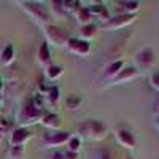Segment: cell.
Instances as JSON below:
<instances>
[{"label":"cell","instance_id":"cell-5","mask_svg":"<svg viewBox=\"0 0 159 159\" xmlns=\"http://www.w3.org/2000/svg\"><path fill=\"white\" fill-rule=\"evenodd\" d=\"M154 62H156V57L151 48H143L135 54V69L139 72L150 70L154 65Z\"/></svg>","mask_w":159,"mask_h":159},{"label":"cell","instance_id":"cell-13","mask_svg":"<svg viewBox=\"0 0 159 159\" xmlns=\"http://www.w3.org/2000/svg\"><path fill=\"white\" fill-rule=\"evenodd\" d=\"M88 10H89V13H91V16H92V18H94V16L102 18L105 22H107V21L110 19V13H108L107 7L102 5V3H94V5L88 7Z\"/></svg>","mask_w":159,"mask_h":159},{"label":"cell","instance_id":"cell-20","mask_svg":"<svg viewBox=\"0 0 159 159\" xmlns=\"http://www.w3.org/2000/svg\"><path fill=\"white\" fill-rule=\"evenodd\" d=\"M49 61H51V54H49V45L46 42H43L38 48V62L42 65H49Z\"/></svg>","mask_w":159,"mask_h":159},{"label":"cell","instance_id":"cell-7","mask_svg":"<svg viewBox=\"0 0 159 159\" xmlns=\"http://www.w3.org/2000/svg\"><path fill=\"white\" fill-rule=\"evenodd\" d=\"M135 21V15H116L115 18H110L107 22L102 24V29L105 30H116V29H123L126 25L132 24Z\"/></svg>","mask_w":159,"mask_h":159},{"label":"cell","instance_id":"cell-18","mask_svg":"<svg viewBox=\"0 0 159 159\" xmlns=\"http://www.w3.org/2000/svg\"><path fill=\"white\" fill-rule=\"evenodd\" d=\"M64 73V69L61 67V65H56V64H49L46 67V78L49 80V81H56V80H59Z\"/></svg>","mask_w":159,"mask_h":159},{"label":"cell","instance_id":"cell-8","mask_svg":"<svg viewBox=\"0 0 159 159\" xmlns=\"http://www.w3.org/2000/svg\"><path fill=\"white\" fill-rule=\"evenodd\" d=\"M65 48L69 49V52H72V54H75V56H80V57L88 56L91 52L89 42H84V40H81V38H72L70 37V40H69V43H67Z\"/></svg>","mask_w":159,"mask_h":159},{"label":"cell","instance_id":"cell-9","mask_svg":"<svg viewBox=\"0 0 159 159\" xmlns=\"http://www.w3.org/2000/svg\"><path fill=\"white\" fill-rule=\"evenodd\" d=\"M116 142L121 145V147L129 148V150H134L137 147L135 137L132 135V132L127 130V129H118L116 130Z\"/></svg>","mask_w":159,"mask_h":159},{"label":"cell","instance_id":"cell-2","mask_svg":"<svg viewBox=\"0 0 159 159\" xmlns=\"http://www.w3.org/2000/svg\"><path fill=\"white\" fill-rule=\"evenodd\" d=\"M43 30H45V35H46V43L48 45H52L56 48H65L67 46L70 37L67 35V32L64 29L57 27L54 24H48L43 27Z\"/></svg>","mask_w":159,"mask_h":159},{"label":"cell","instance_id":"cell-28","mask_svg":"<svg viewBox=\"0 0 159 159\" xmlns=\"http://www.w3.org/2000/svg\"><path fill=\"white\" fill-rule=\"evenodd\" d=\"M151 86L156 91H159V70L153 72V75H151Z\"/></svg>","mask_w":159,"mask_h":159},{"label":"cell","instance_id":"cell-22","mask_svg":"<svg viewBox=\"0 0 159 159\" xmlns=\"http://www.w3.org/2000/svg\"><path fill=\"white\" fill-rule=\"evenodd\" d=\"M49 10L51 15L56 18H62L65 15V8H64V2H57V0H51L49 2Z\"/></svg>","mask_w":159,"mask_h":159},{"label":"cell","instance_id":"cell-25","mask_svg":"<svg viewBox=\"0 0 159 159\" xmlns=\"http://www.w3.org/2000/svg\"><path fill=\"white\" fill-rule=\"evenodd\" d=\"M30 102H32L34 107H35L37 110H40V111H43L45 105H46V99H45V96H42V94H37V96H34V99H32Z\"/></svg>","mask_w":159,"mask_h":159},{"label":"cell","instance_id":"cell-16","mask_svg":"<svg viewBox=\"0 0 159 159\" xmlns=\"http://www.w3.org/2000/svg\"><path fill=\"white\" fill-rule=\"evenodd\" d=\"M118 7H121V13L119 15H135L140 10V3L139 2H119Z\"/></svg>","mask_w":159,"mask_h":159},{"label":"cell","instance_id":"cell-34","mask_svg":"<svg viewBox=\"0 0 159 159\" xmlns=\"http://www.w3.org/2000/svg\"><path fill=\"white\" fill-rule=\"evenodd\" d=\"M0 89H2V81H0Z\"/></svg>","mask_w":159,"mask_h":159},{"label":"cell","instance_id":"cell-26","mask_svg":"<svg viewBox=\"0 0 159 159\" xmlns=\"http://www.w3.org/2000/svg\"><path fill=\"white\" fill-rule=\"evenodd\" d=\"M67 145H69V151L78 153L80 150H81V139H80V137H70Z\"/></svg>","mask_w":159,"mask_h":159},{"label":"cell","instance_id":"cell-14","mask_svg":"<svg viewBox=\"0 0 159 159\" xmlns=\"http://www.w3.org/2000/svg\"><path fill=\"white\" fill-rule=\"evenodd\" d=\"M123 65H124V62L121 61V59H118V61H115V62H111L107 69H105V72H103V76L105 78H110V80H113L119 72L123 70Z\"/></svg>","mask_w":159,"mask_h":159},{"label":"cell","instance_id":"cell-31","mask_svg":"<svg viewBox=\"0 0 159 159\" xmlns=\"http://www.w3.org/2000/svg\"><path fill=\"white\" fill-rule=\"evenodd\" d=\"M156 129H157V130H159V116H157V118H156Z\"/></svg>","mask_w":159,"mask_h":159},{"label":"cell","instance_id":"cell-10","mask_svg":"<svg viewBox=\"0 0 159 159\" xmlns=\"http://www.w3.org/2000/svg\"><path fill=\"white\" fill-rule=\"evenodd\" d=\"M32 137V132L25 127H18L11 132V137H10V143L11 147H16V145H24L27 140H30Z\"/></svg>","mask_w":159,"mask_h":159},{"label":"cell","instance_id":"cell-1","mask_svg":"<svg viewBox=\"0 0 159 159\" xmlns=\"http://www.w3.org/2000/svg\"><path fill=\"white\" fill-rule=\"evenodd\" d=\"M107 126H105L102 121H97V119H89V121H84L78 126V134L80 139H86V140H102L107 135Z\"/></svg>","mask_w":159,"mask_h":159},{"label":"cell","instance_id":"cell-19","mask_svg":"<svg viewBox=\"0 0 159 159\" xmlns=\"http://www.w3.org/2000/svg\"><path fill=\"white\" fill-rule=\"evenodd\" d=\"M96 32H97V25L94 22H91V24L81 25V32H80V35H81V40L88 42V40H92L96 37Z\"/></svg>","mask_w":159,"mask_h":159},{"label":"cell","instance_id":"cell-11","mask_svg":"<svg viewBox=\"0 0 159 159\" xmlns=\"http://www.w3.org/2000/svg\"><path fill=\"white\" fill-rule=\"evenodd\" d=\"M139 75V70L135 67H126L119 72L113 80H111V84H121V83H127L130 80H134Z\"/></svg>","mask_w":159,"mask_h":159},{"label":"cell","instance_id":"cell-6","mask_svg":"<svg viewBox=\"0 0 159 159\" xmlns=\"http://www.w3.org/2000/svg\"><path fill=\"white\" fill-rule=\"evenodd\" d=\"M70 132L65 130H59V132H46L43 135L42 142L46 148H54V147H61V145H65L70 140Z\"/></svg>","mask_w":159,"mask_h":159},{"label":"cell","instance_id":"cell-30","mask_svg":"<svg viewBox=\"0 0 159 159\" xmlns=\"http://www.w3.org/2000/svg\"><path fill=\"white\" fill-rule=\"evenodd\" d=\"M51 159H65V157H64V153L62 151H56V153H52Z\"/></svg>","mask_w":159,"mask_h":159},{"label":"cell","instance_id":"cell-15","mask_svg":"<svg viewBox=\"0 0 159 159\" xmlns=\"http://www.w3.org/2000/svg\"><path fill=\"white\" fill-rule=\"evenodd\" d=\"M45 99H46V103L51 105V107H56L59 103V99H61V91L57 86H49L48 92L45 94Z\"/></svg>","mask_w":159,"mask_h":159},{"label":"cell","instance_id":"cell-24","mask_svg":"<svg viewBox=\"0 0 159 159\" xmlns=\"http://www.w3.org/2000/svg\"><path fill=\"white\" fill-rule=\"evenodd\" d=\"M25 153L24 145H16V147H10L8 150V157L10 159H21Z\"/></svg>","mask_w":159,"mask_h":159},{"label":"cell","instance_id":"cell-27","mask_svg":"<svg viewBox=\"0 0 159 159\" xmlns=\"http://www.w3.org/2000/svg\"><path fill=\"white\" fill-rule=\"evenodd\" d=\"M11 129V121H8V119H5V118H0V132H7V130H10Z\"/></svg>","mask_w":159,"mask_h":159},{"label":"cell","instance_id":"cell-33","mask_svg":"<svg viewBox=\"0 0 159 159\" xmlns=\"http://www.w3.org/2000/svg\"><path fill=\"white\" fill-rule=\"evenodd\" d=\"M126 159H134V157H130V156H129V157H126Z\"/></svg>","mask_w":159,"mask_h":159},{"label":"cell","instance_id":"cell-3","mask_svg":"<svg viewBox=\"0 0 159 159\" xmlns=\"http://www.w3.org/2000/svg\"><path fill=\"white\" fill-rule=\"evenodd\" d=\"M22 5V10L27 13V15L38 24V25H48L49 24V19H51V15L46 11L45 7H42L40 3H35V2H24L21 3Z\"/></svg>","mask_w":159,"mask_h":159},{"label":"cell","instance_id":"cell-17","mask_svg":"<svg viewBox=\"0 0 159 159\" xmlns=\"http://www.w3.org/2000/svg\"><path fill=\"white\" fill-rule=\"evenodd\" d=\"M13 59H15V46H13L11 43H8L3 49H2V54H0V62H2L3 65H10L13 62Z\"/></svg>","mask_w":159,"mask_h":159},{"label":"cell","instance_id":"cell-4","mask_svg":"<svg viewBox=\"0 0 159 159\" xmlns=\"http://www.w3.org/2000/svg\"><path fill=\"white\" fill-rule=\"evenodd\" d=\"M43 111H40L37 110L32 102H27L22 107L21 113H19V123H21V127H24L25 124H35L38 121H42V118H43Z\"/></svg>","mask_w":159,"mask_h":159},{"label":"cell","instance_id":"cell-21","mask_svg":"<svg viewBox=\"0 0 159 159\" xmlns=\"http://www.w3.org/2000/svg\"><path fill=\"white\" fill-rule=\"evenodd\" d=\"M73 16H75V19L81 24V25H86V24H91V19H92V16H91V13H89V10H88V7L84 8V7H81L76 13H73Z\"/></svg>","mask_w":159,"mask_h":159},{"label":"cell","instance_id":"cell-29","mask_svg":"<svg viewBox=\"0 0 159 159\" xmlns=\"http://www.w3.org/2000/svg\"><path fill=\"white\" fill-rule=\"evenodd\" d=\"M64 157H65V159H80V154L67 150V151H64Z\"/></svg>","mask_w":159,"mask_h":159},{"label":"cell","instance_id":"cell-32","mask_svg":"<svg viewBox=\"0 0 159 159\" xmlns=\"http://www.w3.org/2000/svg\"><path fill=\"white\" fill-rule=\"evenodd\" d=\"M3 140V134H2V132H0V142H2Z\"/></svg>","mask_w":159,"mask_h":159},{"label":"cell","instance_id":"cell-23","mask_svg":"<svg viewBox=\"0 0 159 159\" xmlns=\"http://www.w3.org/2000/svg\"><path fill=\"white\" fill-rule=\"evenodd\" d=\"M81 103H83V100H81V97H78V96H69L67 100H65V105H67L69 111H76Z\"/></svg>","mask_w":159,"mask_h":159},{"label":"cell","instance_id":"cell-12","mask_svg":"<svg viewBox=\"0 0 159 159\" xmlns=\"http://www.w3.org/2000/svg\"><path fill=\"white\" fill-rule=\"evenodd\" d=\"M42 124L46 127V129H57L59 127V124H61V116L57 115V113H52V111H49V113H45L43 115V118H42Z\"/></svg>","mask_w":159,"mask_h":159}]
</instances>
